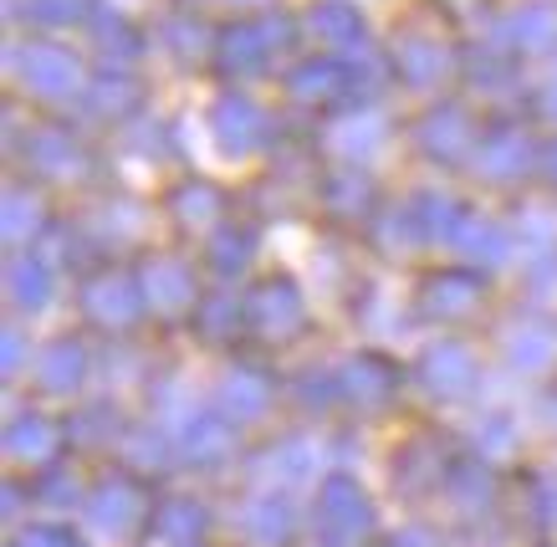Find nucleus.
<instances>
[{
  "instance_id": "obj_11",
  "label": "nucleus",
  "mask_w": 557,
  "mask_h": 547,
  "mask_svg": "<svg viewBox=\"0 0 557 547\" xmlns=\"http://www.w3.org/2000/svg\"><path fill=\"white\" fill-rule=\"evenodd\" d=\"M420 384H424V394L430 399H466V394L475 389V353L466 348V343H456V338H445V343H430L420 353Z\"/></svg>"
},
{
  "instance_id": "obj_43",
  "label": "nucleus",
  "mask_w": 557,
  "mask_h": 547,
  "mask_svg": "<svg viewBox=\"0 0 557 547\" xmlns=\"http://www.w3.org/2000/svg\"><path fill=\"white\" fill-rule=\"evenodd\" d=\"M292 394L302 399L307 410H327L333 399H343V394H338V369H327V374H318V369H307V374H297Z\"/></svg>"
},
{
  "instance_id": "obj_45",
  "label": "nucleus",
  "mask_w": 557,
  "mask_h": 547,
  "mask_svg": "<svg viewBox=\"0 0 557 547\" xmlns=\"http://www.w3.org/2000/svg\"><path fill=\"white\" fill-rule=\"evenodd\" d=\"M445 486H450V496H460L466 507H475V501H491V476L481 471V465H450Z\"/></svg>"
},
{
  "instance_id": "obj_25",
  "label": "nucleus",
  "mask_w": 557,
  "mask_h": 547,
  "mask_svg": "<svg viewBox=\"0 0 557 547\" xmlns=\"http://www.w3.org/2000/svg\"><path fill=\"white\" fill-rule=\"evenodd\" d=\"M57 445H62V425L57 420H47V414H16L11 420V430H5V450H11V461L21 465H41L57 456Z\"/></svg>"
},
{
  "instance_id": "obj_56",
  "label": "nucleus",
  "mask_w": 557,
  "mask_h": 547,
  "mask_svg": "<svg viewBox=\"0 0 557 547\" xmlns=\"http://www.w3.org/2000/svg\"><path fill=\"white\" fill-rule=\"evenodd\" d=\"M231 5H251V0H231Z\"/></svg>"
},
{
  "instance_id": "obj_14",
  "label": "nucleus",
  "mask_w": 557,
  "mask_h": 547,
  "mask_svg": "<svg viewBox=\"0 0 557 547\" xmlns=\"http://www.w3.org/2000/svg\"><path fill=\"white\" fill-rule=\"evenodd\" d=\"M388 67H394V77H399L405 87L424 92V87H440L450 72H456V57H450V47H440L435 36L409 32V36H399V41H394Z\"/></svg>"
},
{
  "instance_id": "obj_40",
  "label": "nucleus",
  "mask_w": 557,
  "mask_h": 547,
  "mask_svg": "<svg viewBox=\"0 0 557 547\" xmlns=\"http://www.w3.org/2000/svg\"><path fill=\"white\" fill-rule=\"evenodd\" d=\"M92 47H98L113 67H123V62L138 52V36H134V26H128L119 11H102V16L92 21Z\"/></svg>"
},
{
  "instance_id": "obj_26",
  "label": "nucleus",
  "mask_w": 557,
  "mask_h": 547,
  "mask_svg": "<svg viewBox=\"0 0 557 547\" xmlns=\"http://www.w3.org/2000/svg\"><path fill=\"white\" fill-rule=\"evenodd\" d=\"M51 261H41L36 251H21V257H11V266H5V291H11V308L21 312H41L51 302Z\"/></svg>"
},
{
  "instance_id": "obj_7",
  "label": "nucleus",
  "mask_w": 557,
  "mask_h": 547,
  "mask_svg": "<svg viewBox=\"0 0 557 547\" xmlns=\"http://www.w3.org/2000/svg\"><path fill=\"white\" fill-rule=\"evenodd\" d=\"M481 123H475L471 108L460 103H440L430 113H420L414 123V144H420L424 159H435V164H460L466 154H475V144H481Z\"/></svg>"
},
{
  "instance_id": "obj_33",
  "label": "nucleus",
  "mask_w": 557,
  "mask_h": 547,
  "mask_svg": "<svg viewBox=\"0 0 557 547\" xmlns=\"http://www.w3.org/2000/svg\"><path fill=\"white\" fill-rule=\"evenodd\" d=\"M445 476H450V465H445L435 440H409L405 450H399V461H394V486H405V492L440 486Z\"/></svg>"
},
{
  "instance_id": "obj_8",
  "label": "nucleus",
  "mask_w": 557,
  "mask_h": 547,
  "mask_svg": "<svg viewBox=\"0 0 557 547\" xmlns=\"http://www.w3.org/2000/svg\"><path fill=\"white\" fill-rule=\"evenodd\" d=\"M486 302V276H475L471 266H456V272H430L414 291V308L430 323H466L475 318Z\"/></svg>"
},
{
  "instance_id": "obj_54",
  "label": "nucleus",
  "mask_w": 557,
  "mask_h": 547,
  "mask_svg": "<svg viewBox=\"0 0 557 547\" xmlns=\"http://www.w3.org/2000/svg\"><path fill=\"white\" fill-rule=\"evenodd\" d=\"M537 170L547 174V185H557V138H553V144H542V159H537Z\"/></svg>"
},
{
  "instance_id": "obj_50",
  "label": "nucleus",
  "mask_w": 557,
  "mask_h": 547,
  "mask_svg": "<svg viewBox=\"0 0 557 547\" xmlns=\"http://www.w3.org/2000/svg\"><path fill=\"white\" fill-rule=\"evenodd\" d=\"M532 501H537V517L547 527H557V476H537L532 481Z\"/></svg>"
},
{
  "instance_id": "obj_4",
  "label": "nucleus",
  "mask_w": 557,
  "mask_h": 547,
  "mask_svg": "<svg viewBox=\"0 0 557 547\" xmlns=\"http://www.w3.org/2000/svg\"><path fill=\"white\" fill-rule=\"evenodd\" d=\"M77 302H83V318L102 333H128V327L144 318V291H138L134 272H113V266H98V272L83 276L77 287Z\"/></svg>"
},
{
  "instance_id": "obj_15",
  "label": "nucleus",
  "mask_w": 557,
  "mask_h": 547,
  "mask_svg": "<svg viewBox=\"0 0 557 547\" xmlns=\"http://www.w3.org/2000/svg\"><path fill=\"white\" fill-rule=\"evenodd\" d=\"M399 389V369L384 359V353H354L343 359L338 369V394L354 405V410H384Z\"/></svg>"
},
{
  "instance_id": "obj_9",
  "label": "nucleus",
  "mask_w": 557,
  "mask_h": 547,
  "mask_svg": "<svg viewBox=\"0 0 557 547\" xmlns=\"http://www.w3.org/2000/svg\"><path fill=\"white\" fill-rule=\"evenodd\" d=\"M318 527L327 543H358L363 532L373 527V507H369V496L358 492V481L348 476H327L318 486Z\"/></svg>"
},
{
  "instance_id": "obj_21",
  "label": "nucleus",
  "mask_w": 557,
  "mask_h": 547,
  "mask_svg": "<svg viewBox=\"0 0 557 547\" xmlns=\"http://www.w3.org/2000/svg\"><path fill=\"white\" fill-rule=\"evenodd\" d=\"M502 41L511 52H553L557 47V5L553 0H527L502 21Z\"/></svg>"
},
{
  "instance_id": "obj_31",
  "label": "nucleus",
  "mask_w": 557,
  "mask_h": 547,
  "mask_svg": "<svg viewBox=\"0 0 557 547\" xmlns=\"http://www.w3.org/2000/svg\"><path fill=\"white\" fill-rule=\"evenodd\" d=\"M0 231H5L11 246H32V240H41L51 231V215H47V206L36 200L32 189L11 185L5 189V210H0Z\"/></svg>"
},
{
  "instance_id": "obj_10",
  "label": "nucleus",
  "mask_w": 557,
  "mask_h": 547,
  "mask_svg": "<svg viewBox=\"0 0 557 547\" xmlns=\"http://www.w3.org/2000/svg\"><path fill=\"white\" fill-rule=\"evenodd\" d=\"M26 170H32L36 179H47V185H72V179H83V174L92 170V159H87V149L67 128L47 123V128H32V134H26Z\"/></svg>"
},
{
  "instance_id": "obj_2",
  "label": "nucleus",
  "mask_w": 557,
  "mask_h": 547,
  "mask_svg": "<svg viewBox=\"0 0 557 547\" xmlns=\"http://www.w3.org/2000/svg\"><path fill=\"white\" fill-rule=\"evenodd\" d=\"M11 72L16 83L32 92V98H47V103H67L83 92V62L57 47V41H26L11 52Z\"/></svg>"
},
{
  "instance_id": "obj_34",
  "label": "nucleus",
  "mask_w": 557,
  "mask_h": 547,
  "mask_svg": "<svg viewBox=\"0 0 557 547\" xmlns=\"http://www.w3.org/2000/svg\"><path fill=\"white\" fill-rule=\"evenodd\" d=\"M153 532L174 547H189L205 537V507L195 496H164L159 507H153Z\"/></svg>"
},
{
  "instance_id": "obj_5",
  "label": "nucleus",
  "mask_w": 557,
  "mask_h": 547,
  "mask_svg": "<svg viewBox=\"0 0 557 547\" xmlns=\"http://www.w3.org/2000/svg\"><path fill=\"white\" fill-rule=\"evenodd\" d=\"M542 159V144H532V134H527L522 123H491L486 134H481V144H475V174L481 179H491V185H511V179H522L532 164Z\"/></svg>"
},
{
  "instance_id": "obj_1",
  "label": "nucleus",
  "mask_w": 557,
  "mask_h": 547,
  "mask_svg": "<svg viewBox=\"0 0 557 547\" xmlns=\"http://www.w3.org/2000/svg\"><path fill=\"white\" fill-rule=\"evenodd\" d=\"M138 291H144V312L159 318V323H180V318H195L200 308V276L185 257H144L138 261Z\"/></svg>"
},
{
  "instance_id": "obj_6",
  "label": "nucleus",
  "mask_w": 557,
  "mask_h": 547,
  "mask_svg": "<svg viewBox=\"0 0 557 547\" xmlns=\"http://www.w3.org/2000/svg\"><path fill=\"white\" fill-rule=\"evenodd\" d=\"M210 138L225 159H251L256 149H267L271 119L246 98V92H220L210 103Z\"/></svg>"
},
{
  "instance_id": "obj_52",
  "label": "nucleus",
  "mask_w": 557,
  "mask_h": 547,
  "mask_svg": "<svg viewBox=\"0 0 557 547\" xmlns=\"http://www.w3.org/2000/svg\"><path fill=\"white\" fill-rule=\"evenodd\" d=\"M0 343H5V359H0L5 363V374H21V363H26V338H21L16 327H5V338Z\"/></svg>"
},
{
  "instance_id": "obj_39",
  "label": "nucleus",
  "mask_w": 557,
  "mask_h": 547,
  "mask_svg": "<svg viewBox=\"0 0 557 547\" xmlns=\"http://www.w3.org/2000/svg\"><path fill=\"white\" fill-rule=\"evenodd\" d=\"M466 83H471L475 92H486V98H507L511 87H517V72H511L507 57L471 52V57H466Z\"/></svg>"
},
{
  "instance_id": "obj_16",
  "label": "nucleus",
  "mask_w": 557,
  "mask_h": 547,
  "mask_svg": "<svg viewBox=\"0 0 557 547\" xmlns=\"http://www.w3.org/2000/svg\"><path fill=\"white\" fill-rule=\"evenodd\" d=\"M302 32L327 52H358L369 41V21L348 0H312L302 11Z\"/></svg>"
},
{
  "instance_id": "obj_36",
  "label": "nucleus",
  "mask_w": 557,
  "mask_h": 547,
  "mask_svg": "<svg viewBox=\"0 0 557 547\" xmlns=\"http://www.w3.org/2000/svg\"><path fill=\"white\" fill-rule=\"evenodd\" d=\"M240 532H246V543H256V547H276L292 537V512L276 496H256V501L240 507Z\"/></svg>"
},
{
  "instance_id": "obj_3",
  "label": "nucleus",
  "mask_w": 557,
  "mask_h": 547,
  "mask_svg": "<svg viewBox=\"0 0 557 547\" xmlns=\"http://www.w3.org/2000/svg\"><path fill=\"white\" fill-rule=\"evenodd\" d=\"M240 302H246V327L267 343H292L307 327V297L292 276H261Z\"/></svg>"
},
{
  "instance_id": "obj_46",
  "label": "nucleus",
  "mask_w": 557,
  "mask_h": 547,
  "mask_svg": "<svg viewBox=\"0 0 557 547\" xmlns=\"http://www.w3.org/2000/svg\"><path fill=\"white\" fill-rule=\"evenodd\" d=\"M92 11V0H32V16L51 21V26H67V21H83Z\"/></svg>"
},
{
  "instance_id": "obj_29",
  "label": "nucleus",
  "mask_w": 557,
  "mask_h": 547,
  "mask_svg": "<svg viewBox=\"0 0 557 547\" xmlns=\"http://www.w3.org/2000/svg\"><path fill=\"white\" fill-rule=\"evenodd\" d=\"M507 359L511 369H522V374H537L547 363L557 359V327L542 323V318H522V323L507 327Z\"/></svg>"
},
{
  "instance_id": "obj_12",
  "label": "nucleus",
  "mask_w": 557,
  "mask_h": 547,
  "mask_svg": "<svg viewBox=\"0 0 557 547\" xmlns=\"http://www.w3.org/2000/svg\"><path fill=\"white\" fill-rule=\"evenodd\" d=\"M271 399H276V384H271L261 369L251 363H236V369H225L215 384V410L231 420V425H256L261 414L271 410Z\"/></svg>"
},
{
  "instance_id": "obj_30",
  "label": "nucleus",
  "mask_w": 557,
  "mask_h": 547,
  "mask_svg": "<svg viewBox=\"0 0 557 547\" xmlns=\"http://www.w3.org/2000/svg\"><path fill=\"white\" fill-rule=\"evenodd\" d=\"M170 215L180 231H215L220 215H225V200H220L215 185L185 179V185H174V195H170Z\"/></svg>"
},
{
  "instance_id": "obj_17",
  "label": "nucleus",
  "mask_w": 557,
  "mask_h": 547,
  "mask_svg": "<svg viewBox=\"0 0 557 547\" xmlns=\"http://www.w3.org/2000/svg\"><path fill=\"white\" fill-rule=\"evenodd\" d=\"M287 98L302 108H333L348 98V62L343 57H307L287 72Z\"/></svg>"
},
{
  "instance_id": "obj_51",
  "label": "nucleus",
  "mask_w": 557,
  "mask_h": 547,
  "mask_svg": "<svg viewBox=\"0 0 557 547\" xmlns=\"http://www.w3.org/2000/svg\"><path fill=\"white\" fill-rule=\"evenodd\" d=\"M553 287H557V257H542L537 272L527 276V291L532 297H553Z\"/></svg>"
},
{
  "instance_id": "obj_24",
  "label": "nucleus",
  "mask_w": 557,
  "mask_h": 547,
  "mask_svg": "<svg viewBox=\"0 0 557 547\" xmlns=\"http://www.w3.org/2000/svg\"><path fill=\"white\" fill-rule=\"evenodd\" d=\"M83 98H87V113H98V119H134L144 108V83L128 67H108L87 83Z\"/></svg>"
},
{
  "instance_id": "obj_37",
  "label": "nucleus",
  "mask_w": 557,
  "mask_h": 547,
  "mask_svg": "<svg viewBox=\"0 0 557 547\" xmlns=\"http://www.w3.org/2000/svg\"><path fill=\"white\" fill-rule=\"evenodd\" d=\"M409 210H414V225H420V240H445V246H450L460 215H466V210H460L450 195H440V189H420V195L409 200Z\"/></svg>"
},
{
  "instance_id": "obj_41",
  "label": "nucleus",
  "mask_w": 557,
  "mask_h": 547,
  "mask_svg": "<svg viewBox=\"0 0 557 547\" xmlns=\"http://www.w3.org/2000/svg\"><path fill=\"white\" fill-rule=\"evenodd\" d=\"M373 240H379V251H409V246H420V225H414V210H399V206H388L379 221H373Z\"/></svg>"
},
{
  "instance_id": "obj_23",
  "label": "nucleus",
  "mask_w": 557,
  "mask_h": 547,
  "mask_svg": "<svg viewBox=\"0 0 557 547\" xmlns=\"http://www.w3.org/2000/svg\"><path fill=\"white\" fill-rule=\"evenodd\" d=\"M180 450H185V461H195V465H220L231 450H236V425H231L220 410L189 414L185 435H180Z\"/></svg>"
},
{
  "instance_id": "obj_53",
  "label": "nucleus",
  "mask_w": 557,
  "mask_h": 547,
  "mask_svg": "<svg viewBox=\"0 0 557 547\" xmlns=\"http://www.w3.org/2000/svg\"><path fill=\"white\" fill-rule=\"evenodd\" d=\"M21 547H72V537L62 527H32L21 537Z\"/></svg>"
},
{
  "instance_id": "obj_55",
  "label": "nucleus",
  "mask_w": 557,
  "mask_h": 547,
  "mask_svg": "<svg viewBox=\"0 0 557 547\" xmlns=\"http://www.w3.org/2000/svg\"><path fill=\"white\" fill-rule=\"evenodd\" d=\"M537 108H542V113H547V119H557V72H553V77H547V87H542V92H537Z\"/></svg>"
},
{
  "instance_id": "obj_48",
  "label": "nucleus",
  "mask_w": 557,
  "mask_h": 547,
  "mask_svg": "<svg viewBox=\"0 0 557 547\" xmlns=\"http://www.w3.org/2000/svg\"><path fill=\"white\" fill-rule=\"evenodd\" d=\"M388 77H384V67L379 62H348V98H369V92H379Z\"/></svg>"
},
{
  "instance_id": "obj_44",
  "label": "nucleus",
  "mask_w": 557,
  "mask_h": 547,
  "mask_svg": "<svg viewBox=\"0 0 557 547\" xmlns=\"http://www.w3.org/2000/svg\"><path fill=\"white\" fill-rule=\"evenodd\" d=\"M72 435L87 445H102V440H113V430H119V414H113V405H87L77 420H72Z\"/></svg>"
},
{
  "instance_id": "obj_20",
  "label": "nucleus",
  "mask_w": 557,
  "mask_h": 547,
  "mask_svg": "<svg viewBox=\"0 0 557 547\" xmlns=\"http://www.w3.org/2000/svg\"><path fill=\"white\" fill-rule=\"evenodd\" d=\"M36 389L41 394H77L87 378V343L83 338H51L36 353Z\"/></svg>"
},
{
  "instance_id": "obj_27",
  "label": "nucleus",
  "mask_w": 557,
  "mask_h": 547,
  "mask_svg": "<svg viewBox=\"0 0 557 547\" xmlns=\"http://www.w3.org/2000/svg\"><path fill=\"white\" fill-rule=\"evenodd\" d=\"M450 246H456L471 266H496V261L511 251V236L491 221V215H471V210H466L456 225V236H450Z\"/></svg>"
},
{
  "instance_id": "obj_19",
  "label": "nucleus",
  "mask_w": 557,
  "mask_h": 547,
  "mask_svg": "<svg viewBox=\"0 0 557 547\" xmlns=\"http://www.w3.org/2000/svg\"><path fill=\"white\" fill-rule=\"evenodd\" d=\"M210 62L220 67V77H261L271 62V47H267V36H261V26L231 21V26H220Z\"/></svg>"
},
{
  "instance_id": "obj_28",
  "label": "nucleus",
  "mask_w": 557,
  "mask_h": 547,
  "mask_svg": "<svg viewBox=\"0 0 557 547\" xmlns=\"http://www.w3.org/2000/svg\"><path fill=\"white\" fill-rule=\"evenodd\" d=\"M87 517H92L102 532H123L128 522L144 517V492H138L128 476L102 481L98 492H92V501H87Z\"/></svg>"
},
{
  "instance_id": "obj_32",
  "label": "nucleus",
  "mask_w": 557,
  "mask_h": 547,
  "mask_svg": "<svg viewBox=\"0 0 557 547\" xmlns=\"http://www.w3.org/2000/svg\"><path fill=\"white\" fill-rule=\"evenodd\" d=\"M215 36L200 16H189V11H174V16L159 21V41L174 52V62H185V67H195L200 57H215Z\"/></svg>"
},
{
  "instance_id": "obj_42",
  "label": "nucleus",
  "mask_w": 557,
  "mask_h": 547,
  "mask_svg": "<svg viewBox=\"0 0 557 547\" xmlns=\"http://www.w3.org/2000/svg\"><path fill=\"white\" fill-rule=\"evenodd\" d=\"M123 456H128V465H134V471H159V465H170L174 440H164L159 430H128Z\"/></svg>"
},
{
  "instance_id": "obj_13",
  "label": "nucleus",
  "mask_w": 557,
  "mask_h": 547,
  "mask_svg": "<svg viewBox=\"0 0 557 547\" xmlns=\"http://www.w3.org/2000/svg\"><path fill=\"white\" fill-rule=\"evenodd\" d=\"M388 138V123L384 113H373V108H348V113H333L327 128H322V149L343 164H358V159H369L384 149Z\"/></svg>"
},
{
  "instance_id": "obj_18",
  "label": "nucleus",
  "mask_w": 557,
  "mask_h": 547,
  "mask_svg": "<svg viewBox=\"0 0 557 547\" xmlns=\"http://www.w3.org/2000/svg\"><path fill=\"white\" fill-rule=\"evenodd\" d=\"M318 206L333 215V221L343 225H354V221H369L373 215V179L358 164H333V170L322 174V185H318Z\"/></svg>"
},
{
  "instance_id": "obj_49",
  "label": "nucleus",
  "mask_w": 557,
  "mask_h": 547,
  "mask_svg": "<svg viewBox=\"0 0 557 547\" xmlns=\"http://www.w3.org/2000/svg\"><path fill=\"white\" fill-rule=\"evenodd\" d=\"M256 26H261V36H267L271 52H287L292 41H297V26H302V21H292V16H282V11H276V16L256 21Z\"/></svg>"
},
{
  "instance_id": "obj_22",
  "label": "nucleus",
  "mask_w": 557,
  "mask_h": 547,
  "mask_svg": "<svg viewBox=\"0 0 557 547\" xmlns=\"http://www.w3.org/2000/svg\"><path fill=\"white\" fill-rule=\"evenodd\" d=\"M256 251H261L256 225H246V221L215 225V236H210V246H205V266H210L220 282H231V276H246V272H251Z\"/></svg>"
},
{
  "instance_id": "obj_47",
  "label": "nucleus",
  "mask_w": 557,
  "mask_h": 547,
  "mask_svg": "<svg viewBox=\"0 0 557 547\" xmlns=\"http://www.w3.org/2000/svg\"><path fill=\"white\" fill-rule=\"evenodd\" d=\"M36 496H41L47 507H72V501H77V476H67V471H47V476L36 481Z\"/></svg>"
},
{
  "instance_id": "obj_35",
  "label": "nucleus",
  "mask_w": 557,
  "mask_h": 547,
  "mask_svg": "<svg viewBox=\"0 0 557 547\" xmlns=\"http://www.w3.org/2000/svg\"><path fill=\"white\" fill-rule=\"evenodd\" d=\"M195 333H200L205 343H231L246 327V302H236L231 291H210V297H200V308H195Z\"/></svg>"
},
{
  "instance_id": "obj_38",
  "label": "nucleus",
  "mask_w": 557,
  "mask_h": 547,
  "mask_svg": "<svg viewBox=\"0 0 557 547\" xmlns=\"http://www.w3.org/2000/svg\"><path fill=\"white\" fill-rule=\"evenodd\" d=\"M318 471V450L307 440H282L271 445L267 456H261V476H276L282 486H292V481H307Z\"/></svg>"
}]
</instances>
